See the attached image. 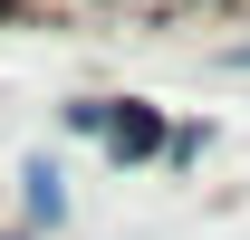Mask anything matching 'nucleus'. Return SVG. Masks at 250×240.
Segmentation results:
<instances>
[{"mask_svg":"<svg viewBox=\"0 0 250 240\" xmlns=\"http://www.w3.org/2000/svg\"><path fill=\"white\" fill-rule=\"evenodd\" d=\"M106 10H125V20H183V10H221V0H106Z\"/></svg>","mask_w":250,"mask_h":240,"instance_id":"7ed1b4c3","label":"nucleus"},{"mask_svg":"<svg viewBox=\"0 0 250 240\" xmlns=\"http://www.w3.org/2000/svg\"><path fill=\"white\" fill-rule=\"evenodd\" d=\"M106 144H116V163H135V154H154V144H164L154 106H116V116H106Z\"/></svg>","mask_w":250,"mask_h":240,"instance_id":"f257e3e1","label":"nucleus"},{"mask_svg":"<svg viewBox=\"0 0 250 240\" xmlns=\"http://www.w3.org/2000/svg\"><path fill=\"white\" fill-rule=\"evenodd\" d=\"M20 182H29V221H58V211H67V192H58V163H29Z\"/></svg>","mask_w":250,"mask_h":240,"instance_id":"f03ea898","label":"nucleus"},{"mask_svg":"<svg viewBox=\"0 0 250 240\" xmlns=\"http://www.w3.org/2000/svg\"><path fill=\"white\" fill-rule=\"evenodd\" d=\"M231 67H250V48H231Z\"/></svg>","mask_w":250,"mask_h":240,"instance_id":"20e7f679","label":"nucleus"}]
</instances>
